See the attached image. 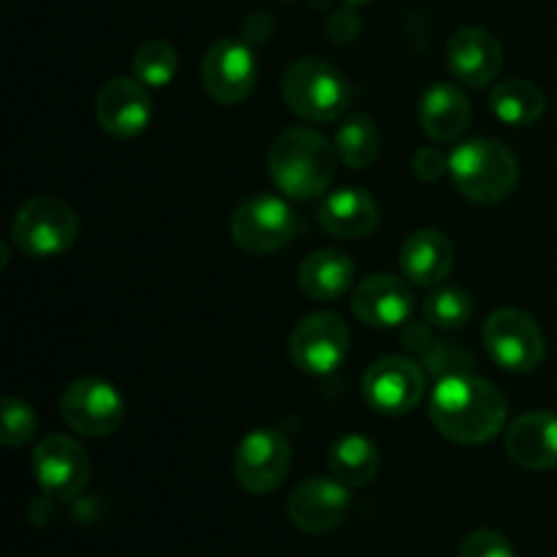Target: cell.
Here are the masks:
<instances>
[{
    "instance_id": "1",
    "label": "cell",
    "mask_w": 557,
    "mask_h": 557,
    "mask_svg": "<svg viewBox=\"0 0 557 557\" xmlns=\"http://www.w3.org/2000/svg\"><path fill=\"white\" fill-rule=\"evenodd\" d=\"M430 419L455 444H487L506 424V397L487 379L449 373L430 395Z\"/></svg>"
},
{
    "instance_id": "2",
    "label": "cell",
    "mask_w": 557,
    "mask_h": 557,
    "mask_svg": "<svg viewBox=\"0 0 557 557\" xmlns=\"http://www.w3.org/2000/svg\"><path fill=\"white\" fill-rule=\"evenodd\" d=\"M337 150L310 128H288L270 150L272 183L294 201H313L330 190L337 174Z\"/></svg>"
},
{
    "instance_id": "3",
    "label": "cell",
    "mask_w": 557,
    "mask_h": 557,
    "mask_svg": "<svg viewBox=\"0 0 557 557\" xmlns=\"http://www.w3.org/2000/svg\"><path fill=\"white\" fill-rule=\"evenodd\" d=\"M449 174L466 199L476 205H500L515 194L520 166L509 147L479 136L455 147L449 156Z\"/></svg>"
},
{
    "instance_id": "4",
    "label": "cell",
    "mask_w": 557,
    "mask_h": 557,
    "mask_svg": "<svg viewBox=\"0 0 557 557\" xmlns=\"http://www.w3.org/2000/svg\"><path fill=\"white\" fill-rule=\"evenodd\" d=\"M281 92L286 107L308 123H332L351 103L348 79L321 58L294 60L283 76Z\"/></svg>"
},
{
    "instance_id": "5",
    "label": "cell",
    "mask_w": 557,
    "mask_h": 557,
    "mask_svg": "<svg viewBox=\"0 0 557 557\" xmlns=\"http://www.w3.org/2000/svg\"><path fill=\"white\" fill-rule=\"evenodd\" d=\"M14 245L30 259H52L65 253L79 237L74 207L54 196H36L16 210L11 226Z\"/></svg>"
},
{
    "instance_id": "6",
    "label": "cell",
    "mask_w": 557,
    "mask_h": 557,
    "mask_svg": "<svg viewBox=\"0 0 557 557\" xmlns=\"http://www.w3.org/2000/svg\"><path fill=\"white\" fill-rule=\"evenodd\" d=\"M299 221L292 207L272 194L248 196L232 215V239L250 256H270L286 248Z\"/></svg>"
},
{
    "instance_id": "7",
    "label": "cell",
    "mask_w": 557,
    "mask_h": 557,
    "mask_svg": "<svg viewBox=\"0 0 557 557\" xmlns=\"http://www.w3.org/2000/svg\"><path fill=\"white\" fill-rule=\"evenodd\" d=\"M484 346L493 362L509 373H531L547 354L542 326L525 310L517 308H500L490 313V319L484 321Z\"/></svg>"
},
{
    "instance_id": "8",
    "label": "cell",
    "mask_w": 557,
    "mask_h": 557,
    "mask_svg": "<svg viewBox=\"0 0 557 557\" xmlns=\"http://www.w3.org/2000/svg\"><path fill=\"white\" fill-rule=\"evenodd\" d=\"M292 446L275 428L250 430L234 451V479L250 495H270L286 482Z\"/></svg>"
},
{
    "instance_id": "9",
    "label": "cell",
    "mask_w": 557,
    "mask_h": 557,
    "mask_svg": "<svg viewBox=\"0 0 557 557\" xmlns=\"http://www.w3.org/2000/svg\"><path fill=\"white\" fill-rule=\"evenodd\" d=\"M351 330L337 313L305 315L288 337V357L302 373L330 375L348 357Z\"/></svg>"
},
{
    "instance_id": "10",
    "label": "cell",
    "mask_w": 557,
    "mask_h": 557,
    "mask_svg": "<svg viewBox=\"0 0 557 557\" xmlns=\"http://www.w3.org/2000/svg\"><path fill=\"white\" fill-rule=\"evenodd\" d=\"M60 417L74 433L87 438L112 435L123 424L125 403L114 384L103 379H76L60 397Z\"/></svg>"
},
{
    "instance_id": "11",
    "label": "cell",
    "mask_w": 557,
    "mask_h": 557,
    "mask_svg": "<svg viewBox=\"0 0 557 557\" xmlns=\"http://www.w3.org/2000/svg\"><path fill=\"white\" fill-rule=\"evenodd\" d=\"M259 63L253 49L239 38H221L201 60V85L207 96L223 107H237L253 92Z\"/></svg>"
},
{
    "instance_id": "12",
    "label": "cell",
    "mask_w": 557,
    "mask_h": 557,
    "mask_svg": "<svg viewBox=\"0 0 557 557\" xmlns=\"http://www.w3.org/2000/svg\"><path fill=\"white\" fill-rule=\"evenodd\" d=\"M424 373L413 359L381 357L364 370L362 395L375 413L406 417L422 403Z\"/></svg>"
},
{
    "instance_id": "13",
    "label": "cell",
    "mask_w": 557,
    "mask_h": 557,
    "mask_svg": "<svg viewBox=\"0 0 557 557\" xmlns=\"http://www.w3.org/2000/svg\"><path fill=\"white\" fill-rule=\"evenodd\" d=\"M33 473L49 498L74 500L90 479V457L74 438L52 433L33 451Z\"/></svg>"
},
{
    "instance_id": "14",
    "label": "cell",
    "mask_w": 557,
    "mask_h": 557,
    "mask_svg": "<svg viewBox=\"0 0 557 557\" xmlns=\"http://www.w3.org/2000/svg\"><path fill=\"white\" fill-rule=\"evenodd\" d=\"M351 509V495L337 479H308L288 498V517L310 536H324L343 525Z\"/></svg>"
},
{
    "instance_id": "15",
    "label": "cell",
    "mask_w": 557,
    "mask_h": 557,
    "mask_svg": "<svg viewBox=\"0 0 557 557\" xmlns=\"http://www.w3.org/2000/svg\"><path fill=\"white\" fill-rule=\"evenodd\" d=\"M96 117L101 128L114 139H136L139 134H145L152 120L150 92L139 79L117 76L98 92Z\"/></svg>"
},
{
    "instance_id": "16",
    "label": "cell",
    "mask_w": 557,
    "mask_h": 557,
    "mask_svg": "<svg viewBox=\"0 0 557 557\" xmlns=\"http://www.w3.org/2000/svg\"><path fill=\"white\" fill-rule=\"evenodd\" d=\"M351 310L362 324L389 330V326H400L411 319L413 294L400 277L389 275V272H375L354 288Z\"/></svg>"
},
{
    "instance_id": "17",
    "label": "cell",
    "mask_w": 557,
    "mask_h": 557,
    "mask_svg": "<svg viewBox=\"0 0 557 557\" xmlns=\"http://www.w3.org/2000/svg\"><path fill=\"white\" fill-rule=\"evenodd\" d=\"M446 63H449L451 76L457 82L484 87L504 69V47L487 27L468 25L449 38Z\"/></svg>"
},
{
    "instance_id": "18",
    "label": "cell",
    "mask_w": 557,
    "mask_h": 557,
    "mask_svg": "<svg viewBox=\"0 0 557 557\" xmlns=\"http://www.w3.org/2000/svg\"><path fill=\"white\" fill-rule=\"evenodd\" d=\"M506 451L525 471H555L557 468V413L531 411L515 419L506 433Z\"/></svg>"
},
{
    "instance_id": "19",
    "label": "cell",
    "mask_w": 557,
    "mask_h": 557,
    "mask_svg": "<svg viewBox=\"0 0 557 557\" xmlns=\"http://www.w3.org/2000/svg\"><path fill=\"white\" fill-rule=\"evenodd\" d=\"M455 267V248L438 228H419L400 250V270L413 286H438Z\"/></svg>"
},
{
    "instance_id": "20",
    "label": "cell",
    "mask_w": 557,
    "mask_h": 557,
    "mask_svg": "<svg viewBox=\"0 0 557 557\" xmlns=\"http://www.w3.org/2000/svg\"><path fill=\"white\" fill-rule=\"evenodd\" d=\"M319 223L332 237L362 239L379 226V201L362 188H341L324 199Z\"/></svg>"
},
{
    "instance_id": "21",
    "label": "cell",
    "mask_w": 557,
    "mask_h": 557,
    "mask_svg": "<svg viewBox=\"0 0 557 557\" xmlns=\"http://www.w3.org/2000/svg\"><path fill=\"white\" fill-rule=\"evenodd\" d=\"M471 101L466 92L449 82H435L419 101V123L435 141H455L471 125Z\"/></svg>"
},
{
    "instance_id": "22",
    "label": "cell",
    "mask_w": 557,
    "mask_h": 557,
    "mask_svg": "<svg viewBox=\"0 0 557 557\" xmlns=\"http://www.w3.org/2000/svg\"><path fill=\"white\" fill-rule=\"evenodd\" d=\"M297 281L315 302H335L354 286V261L341 250H313L299 264Z\"/></svg>"
},
{
    "instance_id": "23",
    "label": "cell",
    "mask_w": 557,
    "mask_h": 557,
    "mask_svg": "<svg viewBox=\"0 0 557 557\" xmlns=\"http://www.w3.org/2000/svg\"><path fill=\"white\" fill-rule=\"evenodd\" d=\"M381 455L379 446L364 435H343L330 449V473L341 484L351 487H364L379 476Z\"/></svg>"
},
{
    "instance_id": "24",
    "label": "cell",
    "mask_w": 557,
    "mask_h": 557,
    "mask_svg": "<svg viewBox=\"0 0 557 557\" xmlns=\"http://www.w3.org/2000/svg\"><path fill=\"white\" fill-rule=\"evenodd\" d=\"M490 109L500 123L511 125V128H528L544 114L547 98L533 82L506 79L490 96Z\"/></svg>"
},
{
    "instance_id": "25",
    "label": "cell",
    "mask_w": 557,
    "mask_h": 557,
    "mask_svg": "<svg viewBox=\"0 0 557 557\" xmlns=\"http://www.w3.org/2000/svg\"><path fill=\"white\" fill-rule=\"evenodd\" d=\"M335 150L341 161L351 169H368L379 158L381 136L368 114H348L335 134Z\"/></svg>"
},
{
    "instance_id": "26",
    "label": "cell",
    "mask_w": 557,
    "mask_h": 557,
    "mask_svg": "<svg viewBox=\"0 0 557 557\" xmlns=\"http://www.w3.org/2000/svg\"><path fill=\"white\" fill-rule=\"evenodd\" d=\"M177 69V49L166 41H145L134 54V74L145 87H166Z\"/></svg>"
},
{
    "instance_id": "27",
    "label": "cell",
    "mask_w": 557,
    "mask_h": 557,
    "mask_svg": "<svg viewBox=\"0 0 557 557\" xmlns=\"http://www.w3.org/2000/svg\"><path fill=\"white\" fill-rule=\"evenodd\" d=\"M424 319L438 330H462L473 319V299L462 288H438L422 305Z\"/></svg>"
},
{
    "instance_id": "28",
    "label": "cell",
    "mask_w": 557,
    "mask_h": 557,
    "mask_svg": "<svg viewBox=\"0 0 557 557\" xmlns=\"http://www.w3.org/2000/svg\"><path fill=\"white\" fill-rule=\"evenodd\" d=\"M0 417H3V422H0V441L11 446V449L25 446L36 435V411L25 400H20V397H5L3 406H0Z\"/></svg>"
},
{
    "instance_id": "29",
    "label": "cell",
    "mask_w": 557,
    "mask_h": 557,
    "mask_svg": "<svg viewBox=\"0 0 557 557\" xmlns=\"http://www.w3.org/2000/svg\"><path fill=\"white\" fill-rule=\"evenodd\" d=\"M460 557H517V553L504 533L479 528L462 542Z\"/></svg>"
},
{
    "instance_id": "30",
    "label": "cell",
    "mask_w": 557,
    "mask_h": 557,
    "mask_svg": "<svg viewBox=\"0 0 557 557\" xmlns=\"http://www.w3.org/2000/svg\"><path fill=\"white\" fill-rule=\"evenodd\" d=\"M411 166L419 180L433 183V180H441L446 172H449V158H446L438 147H422V150L413 152Z\"/></svg>"
},
{
    "instance_id": "31",
    "label": "cell",
    "mask_w": 557,
    "mask_h": 557,
    "mask_svg": "<svg viewBox=\"0 0 557 557\" xmlns=\"http://www.w3.org/2000/svg\"><path fill=\"white\" fill-rule=\"evenodd\" d=\"M359 27H362V22L354 9H337L326 22V33L335 44H351L359 36Z\"/></svg>"
},
{
    "instance_id": "32",
    "label": "cell",
    "mask_w": 557,
    "mask_h": 557,
    "mask_svg": "<svg viewBox=\"0 0 557 557\" xmlns=\"http://www.w3.org/2000/svg\"><path fill=\"white\" fill-rule=\"evenodd\" d=\"M346 3H351V5H362V3H370V0H346Z\"/></svg>"
}]
</instances>
